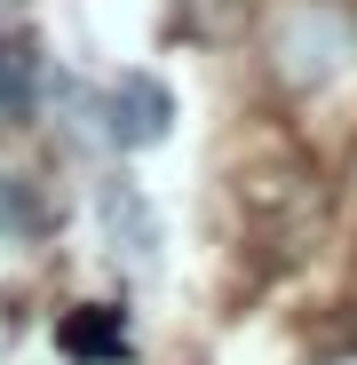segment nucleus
I'll return each instance as SVG.
<instances>
[{
	"label": "nucleus",
	"instance_id": "nucleus-4",
	"mask_svg": "<svg viewBox=\"0 0 357 365\" xmlns=\"http://www.w3.org/2000/svg\"><path fill=\"white\" fill-rule=\"evenodd\" d=\"M64 349H72L80 365H119V357H128V318H119V310L64 318Z\"/></svg>",
	"mask_w": 357,
	"mask_h": 365
},
{
	"label": "nucleus",
	"instance_id": "nucleus-6",
	"mask_svg": "<svg viewBox=\"0 0 357 365\" xmlns=\"http://www.w3.org/2000/svg\"><path fill=\"white\" fill-rule=\"evenodd\" d=\"M24 222H32V215H24V191H16L9 175H0V238H16Z\"/></svg>",
	"mask_w": 357,
	"mask_h": 365
},
{
	"label": "nucleus",
	"instance_id": "nucleus-5",
	"mask_svg": "<svg viewBox=\"0 0 357 365\" xmlns=\"http://www.w3.org/2000/svg\"><path fill=\"white\" fill-rule=\"evenodd\" d=\"M40 88V48L32 40H0V128H16Z\"/></svg>",
	"mask_w": 357,
	"mask_h": 365
},
{
	"label": "nucleus",
	"instance_id": "nucleus-2",
	"mask_svg": "<svg viewBox=\"0 0 357 365\" xmlns=\"http://www.w3.org/2000/svg\"><path fill=\"white\" fill-rule=\"evenodd\" d=\"M167 119H175V96H167L151 72H119V88H111V103H103V135H111L119 151H151V143L167 135Z\"/></svg>",
	"mask_w": 357,
	"mask_h": 365
},
{
	"label": "nucleus",
	"instance_id": "nucleus-1",
	"mask_svg": "<svg viewBox=\"0 0 357 365\" xmlns=\"http://www.w3.org/2000/svg\"><path fill=\"white\" fill-rule=\"evenodd\" d=\"M270 56H278V80L286 88H326L333 72L357 64V24L333 9V0H294V9L278 16Z\"/></svg>",
	"mask_w": 357,
	"mask_h": 365
},
{
	"label": "nucleus",
	"instance_id": "nucleus-3",
	"mask_svg": "<svg viewBox=\"0 0 357 365\" xmlns=\"http://www.w3.org/2000/svg\"><path fill=\"white\" fill-rule=\"evenodd\" d=\"M103 230H111V255H128L135 270H151V247H159V222H151V207H143V191L135 182H103Z\"/></svg>",
	"mask_w": 357,
	"mask_h": 365
}]
</instances>
